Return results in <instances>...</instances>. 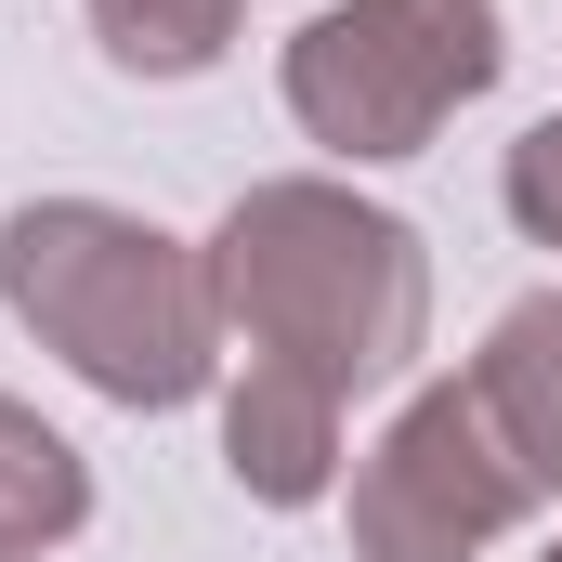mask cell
<instances>
[{"instance_id":"1","label":"cell","mask_w":562,"mask_h":562,"mask_svg":"<svg viewBox=\"0 0 562 562\" xmlns=\"http://www.w3.org/2000/svg\"><path fill=\"white\" fill-rule=\"evenodd\" d=\"M210 301H223V340H249L262 367L327 380L340 406L406 380L431 340V262L419 236L353 196V183H249L223 223H210Z\"/></svg>"},{"instance_id":"2","label":"cell","mask_w":562,"mask_h":562,"mask_svg":"<svg viewBox=\"0 0 562 562\" xmlns=\"http://www.w3.org/2000/svg\"><path fill=\"white\" fill-rule=\"evenodd\" d=\"M0 301L13 327H40V353H66L105 406H196L223 380V301L210 249H183L170 223L105 210V196H26L0 223Z\"/></svg>"},{"instance_id":"3","label":"cell","mask_w":562,"mask_h":562,"mask_svg":"<svg viewBox=\"0 0 562 562\" xmlns=\"http://www.w3.org/2000/svg\"><path fill=\"white\" fill-rule=\"evenodd\" d=\"M510 66L497 0H327L288 40V119L327 157H419L458 105H484Z\"/></svg>"},{"instance_id":"4","label":"cell","mask_w":562,"mask_h":562,"mask_svg":"<svg viewBox=\"0 0 562 562\" xmlns=\"http://www.w3.org/2000/svg\"><path fill=\"white\" fill-rule=\"evenodd\" d=\"M537 510V471L497 445L471 380L406 393V419L353 458V562H484Z\"/></svg>"},{"instance_id":"5","label":"cell","mask_w":562,"mask_h":562,"mask_svg":"<svg viewBox=\"0 0 562 562\" xmlns=\"http://www.w3.org/2000/svg\"><path fill=\"white\" fill-rule=\"evenodd\" d=\"M223 471H236V497H262V510H314V497L340 484V393L249 353L236 393H223Z\"/></svg>"},{"instance_id":"6","label":"cell","mask_w":562,"mask_h":562,"mask_svg":"<svg viewBox=\"0 0 562 562\" xmlns=\"http://www.w3.org/2000/svg\"><path fill=\"white\" fill-rule=\"evenodd\" d=\"M471 406L497 419V445L537 471V497H562V288L510 301L471 353Z\"/></svg>"},{"instance_id":"7","label":"cell","mask_w":562,"mask_h":562,"mask_svg":"<svg viewBox=\"0 0 562 562\" xmlns=\"http://www.w3.org/2000/svg\"><path fill=\"white\" fill-rule=\"evenodd\" d=\"M79 524H92V458L40 419V406H13V393H0V562L66 550Z\"/></svg>"},{"instance_id":"8","label":"cell","mask_w":562,"mask_h":562,"mask_svg":"<svg viewBox=\"0 0 562 562\" xmlns=\"http://www.w3.org/2000/svg\"><path fill=\"white\" fill-rule=\"evenodd\" d=\"M92 40L132 79H196L236 53V0H92Z\"/></svg>"},{"instance_id":"9","label":"cell","mask_w":562,"mask_h":562,"mask_svg":"<svg viewBox=\"0 0 562 562\" xmlns=\"http://www.w3.org/2000/svg\"><path fill=\"white\" fill-rule=\"evenodd\" d=\"M497 196H510V223H524L537 249H562V119H537V132L510 144V170H497Z\"/></svg>"},{"instance_id":"10","label":"cell","mask_w":562,"mask_h":562,"mask_svg":"<svg viewBox=\"0 0 562 562\" xmlns=\"http://www.w3.org/2000/svg\"><path fill=\"white\" fill-rule=\"evenodd\" d=\"M550 562H562V537H550Z\"/></svg>"}]
</instances>
